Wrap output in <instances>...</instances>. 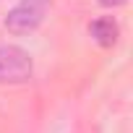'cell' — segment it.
Listing matches in <instances>:
<instances>
[{
  "label": "cell",
  "mask_w": 133,
  "mask_h": 133,
  "mask_svg": "<svg viewBox=\"0 0 133 133\" xmlns=\"http://www.w3.org/2000/svg\"><path fill=\"white\" fill-rule=\"evenodd\" d=\"M44 11H47V0H24L21 5L8 11L5 29L11 34H29L44 21Z\"/></svg>",
  "instance_id": "2"
},
{
  "label": "cell",
  "mask_w": 133,
  "mask_h": 133,
  "mask_svg": "<svg viewBox=\"0 0 133 133\" xmlns=\"http://www.w3.org/2000/svg\"><path fill=\"white\" fill-rule=\"evenodd\" d=\"M99 3H102L104 8H117V5H125L128 0H99Z\"/></svg>",
  "instance_id": "4"
},
{
  "label": "cell",
  "mask_w": 133,
  "mask_h": 133,
  "mask_svg": "<svg viewBox=\"0 0 133 133\" xmlns=\"http://www.w3.org/2000/svg\"><path fill=\"white\" fill-rule=\"evenodd\" d=\"M34 73V60L16 44L0 47V84H24Z\"/></svg>",
  "instance_id": "1"
},
{
  "label": "cell",
  "mask_w": 133,
  "mask_h": 133,
  "mask_svg": "<svg viewBox=\"0 0 133 133\" xmlns=\"http://www.w3.org/2000/svg\"><path fill=\"white\" fill-rule=\"evenodd\" d=\"M89 34L102 47H115L117 44V37H120V29H117V21L112 16H102V18H94L89 24Z\"/></svg>",
  "instance_id": "3"
}]
</instances>
